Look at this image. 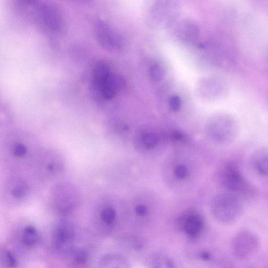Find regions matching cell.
I'll return each instance as SVG.
<instances>
[{"label":"cell","instance_id":"8","mask_svg":"<svg viewBox=\"0 0 268 268\" xmlns=\"http://www.w3.org/2000/svg\"><path fill=\"white\" fill-rule=\"evenodd\" d=\"M40 17L45 26L53 31L59 30L62 26V18L58 10L54 7L44 5L40 7Z\"/></svg>","mask_w":268,"mask_h":268},{"label":"cell","instance_id":"6","mask_svg":"<svg viewBox=\"0 0 268 268\" xmlns=\"http://www.w3.org/2000/svg\"><path fill=\"white\" fill-rule=\"evenodd\" d=\"M257 245V239L254 236L249 233H242L234 240V252L239 257L248 256L255 251Z\"/></svg>","mask_w":268,"mask_h":268},{"label":"cell","instance_id":"1","mask_svg":"<svg viewBox=\"0 0 268 268\" xmlns=\"http://www.w3.org/2000/svg\"><path fill=\"white\" fill-rule=\"evenodd\" d=\"M220 179L222 186L228 193L242 201L251 199L255 195L253 186L234 162H227L223 165L220 172Z\"/></svg>","mask_w":268,"mask_h":268},{"label":"cell","instance_id":"14","mask_svg":"<svg viewBox=\"0 0 268 268\" xmlns=\"http://www.w3.org/2000/svg\"><path fill=\"white\" fill-rule=\"evenodd\" d=\"M38 240V233L33 226H28L24 230L22 236L23 243L27 246H33Z\"/></svg>","mask_w":268,"mask_h":268},{"label":"cell","instance_id":"3","mask_svg":"<svg viewBox=\"0 0 268 268\" xmlns=\"http://www.w3.org/2000/svg\"><path fill=\"white\" fill-rule=\"evenodd\" d=\"M242 200L236 196L223 193L213 199L211 209L214 217L224 223L234 221L238 219L243 211Z\"/></svg>","mask_w":268,"mask_h":268},{"label":"cell","instance_id":"4","mask_svg":"<svg viewBox=\"0 0 268 268\" xmlns=\"http://www.w3.org/2000/svg\"><path fill=\"white\" fill-rule=\"evenodd\" d=\"M93 84L102 98L110 100L118 90V79L112 73L110 66L105 62L96 64L92 72Z\"/></svg>","mask_w":268,"mask_h":268},{"label":"cell","instance_id":"24","mask_svg":"<svg viewBox=\"0 0 268 268\" xmlns=\"http://www.w3.org/2000/svg\"><path fill=\"white\" fill-rule=\"evenodd\" d=\"M200 257L204 260H208L210 259V255L207 252H203L200 254Z\"/></svg>","mask_w":268,"mask_h":268},{"label":"cell","instance_id":"17","mask_svg":"<svg viewBox=\"0 0 268 268\" xmlns=\"http://www.w3.org/2000/svg\"><path fill=\"white\" fill-rule=\"evenodd\" d=\"M28 188L24 182H19L15 185V187L12 190V194L17 198L24 197L27 193Z\"/></svg>","mask_w":268,"mask_h":268},{"label":"cell","instance_id":"2","mask_svg":"<svg viewBox=\"0 0 268 268\" xmlns=\"http://www.w3.org/2000/svg\"><path fill=\"white\" fill-rule=\"evenodd\" d=\"M238 123L233 118L227 115H218L212 118L208 123L207 133L215 142L229 143L234 141L239 134Z\"/></svg>","mask_w":268,"mask_h":268},{"label":"cell","instance_id":"10","mask_svg":"<svg viewBox=\"0 0 268 268\" xmlns=\"http://www.w3.org/2000/svg\"><path fill=\"white\" fill-rule=\"evenodd\" d=\"M252 164L257 173L268 179V148L256 151L252 157Z\"/></svg>","mask_w":268,"mask_h":268},{"label":"cell","instance_id":"12","mask_svg":"<svg viewBox=\"0 0 268 268\" xmlns=\"http://www.w3.org/2000/svg\"><path fill=\"white\" fill-rule=\"evenodd\" d=\"M172 174L175 180L180 182H184L189 179L191 170L186 163L179 161L174 164Z\"/></svg>","mask_w":268,"mask_h":268},{"label":"cell","instance_id":"5","mask_svg":"<svg viewBox=\"0 0 268 268\" xmlns=\"http://www.w3.org/2000/svg\"><path fill=\"white\" fill-rule=\"evenodd\" d=\"M75 239L74 230L71 225L61 223L55 228L53 236L55 249L61 252H67L73 246Z\"/></svg>","mask_w":268,"mask_h":268},{"label":"cell","instance_id":"23","mask_svg":"<svg viewBox=\"0 0 268 268\" xmlns=\"http://www.w3.org/2000/svg\"><path fill=\"white\" fill-rule=\"evenodd\" d=\"M155 268H174V266L170 262H167L159 264Z\"/></svg>","mask_w":268,"mask_h":268},{"label":"cell","instance_id":"7","mask_svg":"<svg viewBox=\"0 0 268 268\" xmlns=\"http://www.w3.org/2000/svg\"><path fill=\"white\" fill-rule=\"evenodd\" d=\"M96 34L103 46L109 49H118L121 46L120 38L104 23H98L96 26Z\"/></svg>","mask_w":268,"mask_h":268},{"label":"cell","instance_id":"15","mask_svg":"<svg viewBox=\"0 0 268 268\" xmlns=\"http://www.w3.org/2000/svg\"><path fill=\"white\" fill-rule=\"evenodd\" d=\"M149 75L154 82H160L164 76V71L158 63H153L149 67Z\"/></svg>","mask_w":268,"mask_h":268},{"label":"cell","instance_id":"13","mask_svg":"<svg viewBox=\"0 0 268 268\" xmlns=\"http://www.w3.org/2000/svg\"><path fill=\"white\" fill-rule=\"evenodd\" d=\"M100 268H127L125 261L122 257L115 255L104 256L100 261Z\"/></svg>","mask_w":268,"mask_h":268},{"label":"cell","instance_id":"11","mask_svg":"<svg viewBox=\"0 0 268 268\" xmlns=\"http://www.w3.org/2000/svg\"><path fill=\"white\" fill-rule=\"evenodd\" d=\"M138 140L141 148L152 150L159 145L160 139L156 132L147 130L140 133Z\"/></svg>","mask_w":268,"mask_h":268},{"label":"cell","instance_id":"19","mask_svg":"<svg viewBox=\"0 0 268 268\" xmlns=\"http://www.w3.org/2000/svg\"><path fill=\"white\" fill-rule=\"evenodd\" d=\"M169 106L172 111L179 112L182 107V101L180 97L178 95L172 96L169 100Z\"/></svg>","mask_w":268,"mask_h":268},{"label":"cell","instance_id":"16","mask_svg":"<svg viewBox=\"0 0 268 268\" xmlns=\"http://www.w3.org/2000/svg\"><path fill=\"white\" fill-rule=\"evenodd\" d=\"M102 221L105 224L110 225L114 223L116 218V212L112 207H106L103 209L100 214Z\"/></svg>","mask_w":268,"mask_h":268},{"label":"cell","instance_id":"21","mask_svg":"<svg viewBox=\"0 0 268 268\" xmlns=\"http://www.w3.org/2000/svg\"><path fill=\"white\" fill-rule=\"evenodd\" d=\"M27 148L24 144L17 143L13 148L14 155L17 158L24 157L27 153Z\"/></svg>","mask_w":268,"mask_h":268},{"label":"cell","instance_id":"22","mask_svg":"<svg viewBox=\"0 0 268 268\" xmlns=\"http://www.w3.org/2000/svg\"><path fill=\"white\" fill-rule=\"evenodd\" d=\"M135 211L137 215L143 216L147 214L148 209L145 204L140 203L136 205Z\"/></svg>","mask_w":268,"mask_h":268},{"label":"cell","instance_id":"18","mask_svg":"<svg viewBox=\"0 0 268 268\" xmlns=\"http://www.w3.org/2000/svg\"><path fill=\"white\" fill-rule=\"evenodd\" d=\"M87 254L83 250L78 249L73 253V259L75 263L78 265H82L87 263Z\"/></svg>","mask_w":268,"mask_h":268},{"label":"cell","instance_id":"9","mask_svg":"<svg viewBox=\"0 0 268 268\" xmlns=\"http://www.w3.org/2000/svg\"><path fill=\"white\" fill-rule=\"evenodd\" d=\"M183 229L188 235L195 237L201 231L203 221L202 216L195 211H189L183 218Z\"/></svg>","mask_w":268,"mask_h":268},{"label":"cell","instance_id":"20","mask_svg":"<svg viewBox=\"0 0 268 268\" xmlns=\"http://www.w3.org/2000/svg\"><path fill=\"white\" fill-rule=\"evenodd\" d=\"M4 261L8 267L15 268L17 265V261L15 255L11 251L6 250L4 252Z\"/></svg>","mask_w":268,"mask_h":268}]
</instances>
